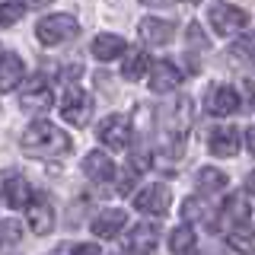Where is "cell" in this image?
<instances>
[{"label":"cell","instance_id":"cell-1","mask_svg":"<svg viewBox=\"0 0 255 255\" xmlns=\"http://www.w3.org/2000/svg\"><path fill=\"white\" fill-rule=\"evenodd\" d=\"M19 143H22V150H26L29 156H38V159L67 156L70 147H74L67 134H64L58 125H51V122H35V125H29Z\"/></svg>","mask_w":255,"mask_h":255},{"label":"cell","instance_id":"cell-2","mask_svg":"<svg viewBox=\"0 0 255 255\" xmlns=\"http://www.w3.org/2000/svg\"><path fill=\"white\" fill-rule=\"evenodd\" d=\"M77 35H80V22L70 13L45 16V19H38V26H35V38L42 45H64V42H74Z\"/></svg>","mask_w":255,"mask_h":255},{"label":"cell","instance_id":"cell-3","mask_svg":"<svg viewBox=\"0 0 255 255\" xmlns=\"http://www.w3.org/2000/svg\"><path fill=\"white\" fill-rule=\"evenodd\" d=\"M207 19H211V26H214L217 35H236V32H243L249 26V13L233 6V3H214L211 13H207Z\"/></svg>","mask_w":255,"mask_h":255},{"label":"cell","instance_id":"cell-4","mask_svg":"<svg viewBox=\"0 0 255 255\" xmlns=\"http://www.w3.org/2000/svg\"><path fill=\"white\" fill-rule=\"evenodd\" d=\"M61 118L70 122V125H77V128L90 125V118H93V96L77 90V86H70V90L64 93V99H61Z\"/></svg>","mask_w":255,"mask_h":255},{"label":"cell","instance_id":"cell-5","mask_svg":"<svg viewBox=\"0 0 255 255\" xmlns=\"http://www.w3.org/2000/svg\"><path fill=\"white\" fill-rule=\"evenodd\" d=\"M96 134H99V140L109 150H128V143H131V122L125 115H109V118H102Z\"/></svg>","mask_w":255,"mask_h":255},{"label":"cell","instance_id":"cell-6","mask_svg":"<svg viewBox=\"0 0 255 255\" xmlns=\"http://www.w3.org/2000/svg\"><path fill=\"white\" fill-rule=\"evenodd\" d=\"M19 106H22V112H32V115H42V112H48L54 106L51 86H48L45 77H32V83L19 96Z\"/></svg>","mask_w":255,"mask_h":255},{"label":"cell","instance_id":"cell-7","mask_svg":"<svg viewBox=\"0 0 255 255\" xmlns=\"http://www.w3.org/2000/svg\"><path fill=\"white\" fill-rule=\"evenodd\" d=\"M169 188L166 185H147V188H140L137 195H134V207L143 214H153V217H163L166 211H169Z\"/></svg>","mask_w":255,"mask_h":255},{"label":"cell","instance_id":"cell-8","mask_svg":"<svg viewBox=\"0 0 255 255\" xmlns=\"http://www.w3.org/2000/svg\"><path fill=\"white\" fill-rule=\"evenodd\" d=\"M204 109L211 112V115H233V112L239 109V93L233 90V86H227V83H217V86H211L204 96Z\"/></svg>","mask_w":255,"mask_h":255},{"label":"cell","instance_id":"cell-9","mask_svg":"<svg viewBox=\"0 0 255 255\" xmlns=\"http://www.w3.org/2000/svg\"><path fill=\"white\" fill-rule=\"evenodd\" d=\"M26 214H29L32 233H38V236L51 233V227H54V207H51V201H48V195H35V198H32V201L26 204Z\"/></svg>","mask_w":255,"mask_h":255},{"label":"cell","instance_id":"cell-10","mask_svg":"<svg viewBox=\"0 0 255 255\" xmlns=\"http://www.w3.org/2000/svg\"><path fill=\"white\" fill-rule=\"evenodd\" d=\"M125 223H128V214L122 207H109V211H102V214L93 217L90 230H93V236H99V239H115L125 230Z\"/></svg>","mask_w":255,"mask_h":255},{"label":"cell","instance_id":"cell-11","mask_svg":"<svg viewBox=\"0 0 255 255\" xmlns=\"http://www.w3.org/2000/svg\"><path fill=\"white\" fill-rule=\"evenodd\" d=\"M159 243V227L156 223H137L128 233V252L131 255H150Z\"/></svg>","mask_w":255,"mask_h":255},{"label":"cell","instance_id":"cell-12","mask_svg":"<svg viewBox=\"0 0 255 255\" xmlns=\"http://www.w3.org/2000/svg\"><path fill=\"white\" fill-rule=\"evenodd\" d=\"M137 35L147 45H169L172 35H175V26H172V19H156V16H147V19H140Z\"/></svg>","mask_w":255,"mask_h":255},{"label":"cell","instance_id":"cell-13","mask_svg":"<svg viewBox=\"0 0 255 255\" xmlns=\"http://www.w3.org/2000/svg\"><path fill=\"white\" fill-rule=\"evenodd\" d=\"M249 201H246L243 195H230L227 201H223L220 214H217V223H214V230L217 227H243L246 220H249Z\"/></svg>","mask_w":255,"mask_h":255},{"label":"cell","instance_id":"cell-14","mask_svg":"<svg viewBox=\"0 0 255 255\" xmlns=\"http://www.w3.org/2000/svg\"><path fill=\"white\" fill-rule=\"evenodd\" d=\"M182 86V70L175 67V64L163 61L156 64V67H150V90L153 93H172Z\"/></svg>","mask_w":255,"mask_h":255},{"label":"cell","instance_id":"cell-15","mask_svg":"<svg viewBox=\"0 0 255 255\" xmlns=\"http://www.w3.org/2000/svg\"><path fill=\"white\" fill-rule=\"evenodd\" d=\"M83 172H86V179H93V182H112V179L118 175L115 163H112L109 153H102V150H93V153H86V159H83Z\"/></svg>","mask_w":255,"mask_h":255},{"label":"cell","instance_id":"cell-16","mask_svg":"<svg viewBox=\"0 0 255 255\" xmlns=\"http://www.w3.org/2000/svg\"><path fill=\"white\" fill-rule=\"evenodd\" d=\"M22 74H26V67H22V58L19 54H13V51H6V54H0V93H10L19 86V80Z\"/></svg>","mask_w":255,"mask_h":255},{"label":"cell","instance_id":"cell-17","mask_svg":"<svg viewBox=\"0 0 255 255\" xmlns=\"http://www.w3.org/2000/svg\"><path fill=\"white\" fill-rule=\"evenodd\" d=\"M207 150H211L214 156H236L239 153V134L233 131V128H217V131L211 134V140H207Z\"/></svg>","mask_w":255,"mask_h":255},{"label":"cell","instance_id":"cell-18","mask_svg":"<svg viewBox=\"0 0 255 255\" xmlns=\"http://www.w3.org/2000/svg\"><path fill=\"white\" fill-rule=\"evenodd\" d=\"M29 198H32V185L22 175H6V182H3V201L10 204V207H26L29 204Z\"/></svg>","mask_w":255,"mask_h":255},{"label":"cell","instance_id":"cell-19","mask_svg":"<svg viewBox=\"0 0 255 255\" xmlns=\"http://www.w3.org/2000/svg\"><path fill=\"white\" fill-rule=\"evenodd\" d=\"M128 51V45H125V38L122 35H96L93 38V58L96 61H115L118 54H125Z\"/></svg>","mask_w":255,"mask_h":255},{"label":"cell","instance_id":"cell-20","mask_svg":"<svg viewBox=\"0 0 255 255\" xmlns=\"http://www.w3.org/2000/svg\"><path fill=\"white\" fill-rule=\"evenodd\" d=\"M227 243L230 249H236L239 255H255V227H236L227 233Z\"/></svg>","mask_w":255,"mask_h":255},{"label":"cell","instance_id":"cell-21","mask_svg":"<svg viewBox=\"0 0 255 255\" xmlns=\"http://www.w3.org/2000/svg\"><path fill=\"white\" fill-rule=\"evenodd\" d=\"M150 67H153V64H150V54L147 51H131L125 58V64H122V77L125 80H140Z\"/></svg>","mask_w":255,"mask_h":255},{"label":"cell","instance_id":"cell-22","mask_svg":"<svg viewBox=\"0 0 255 255\" xmlns=\"http://www.w3.org/2000/svg\"><path fill=\"white\" fill-rule=\"evenodd\" d=\"M191 249H195V230L188 223H182V227H175L169 233V252L172 255H191Z\"/></svg>","mask_w":255,"mask_h":255},{"label":"cell","instance_id":"cell-23","mask_svg":"<svg viewBox=\"0 0 255 255\" xmlns=\"http://www.w3.org/2000/svg\"><path fill=\"white\" fill-rule=\"evenodd\" d=\"M195 185L201 191H220V188H227V172L214 169V166H204V169H198V175H195Z\"/></svg>","mask_w":255,"mask_h":255},{"label":"cell","instance_id":"cell-24","mask_svg":"<svg viewBox=\"0 0 255 255\" xmlns=\"http://www.w3.org/2000/svg\"><path fill=\"white\" fill-rule=\"evenodd\" d=\"M182 220L185 223L211 220V207L204 204V198H185V204H182Z\"/></svg>","mask_w":255,"mask_h":255},{"label":"cell","instance_id":"cell-25","mask_svg":"<svg viewBox=\"0 0 255 255\" xmlns=\"http://www.w3.org/2000/svg\"><path fill=\"white\" fill-rule=\"evenodd\" d=\"M188 125H191V99H179L175 102V112H172V131L185 134Z\"/></svg>","mask_w":255,"mask_h":255},{"label":"cell","instance_id":"cell-26","mask_svg":"<svg viewBox=\"0 0 255 255\" xmlns=\"http://www.w3.org/2000/svg\"><path fill=\"white\" fill-rule=\"evenodd\" d=\"M22 3H0V26H16L22 19Z\"/></svg>","mask_w":255,"mask_h":255},{"label":"cell","instance_id":"cell-27","mask_svg":"<svg viewBox=\"0 0 255 255\" xmlns=\"http://www.w3.org/2000/svg\"><path fill=\"white\" fill-rule=\"evenodd\" d=\"M128 166H131L134 172H147V166H150V153H147V150H140L137 156H131V159H128Z\"/></svg>","mask_w":255,"mask_h":255},{"label":"cell","instance_id":"cell-28","mask_svg":"<svg viewBox=\"0 0 255 255\" xmlns=\"http://www.w3.org/2000/svg\"><path fill=\"white\" fill-rule=\"evenodd\" d=\"M137 175H140V172H134L131 166H128V169H125V175H122V185H118V188H122L125 195H131V188L137 185Z\"/></svg>","mask_w":255,"mask_h":255},{"label":"cell","instance_id":"cell-29","mask_svg":"<svg viewBox=\"0 0 255 255\" xmlns=\"http://www.w3.org/2000/svg\"><path fill=\"white\" fill-rule=\"evenodd\" d=\"M236 48H239L243 54H255V32H252V35H246V38H239Z\"/></svg>","mask_w":255,"mask_h":255},{"label":"cell","instance_id":"cell-30","mask_svg":"<svg viewBox=\"0 0 255 255\" xmlns=\"http://www.w3.org/2000/svg\"><path fill=\"white\" fill-rule=\"evenodd\" d=\"M3 239H10V243H16V239H19V227H16V220H6V227H3Z\"/></svg>","mask_w":255,"mask_h":255},{"label":"cell","instance_id":"cell-31","mask_svg":"<svg viewBox=\"0 0 255 255\" xmlns=\"http://www.w3.org/2000/svg\"><path fill=\"white\" fill-rule=\"evenodd\" d=\"M74 255H99V246H93V243H83V246H77Z\"/></svg>","mask_w":255,"mask_h":255},{"label":"cell","instance_id":"cell-32","mask_svg":"<svg viewBox=\"0 0 255 255\" xmlns=\"http://www.w3.org/2000/svg\"><path fill=\"white\" fill-rule=\"evenodd\" d=\"M22 6H32V10H42V6H51V0H22Z\"/></svg>","mask_w":255,"mask_h":255},{"label":"cell","instance_id":"cell-33","mask_svg":"<svg viewBox=\"0 0 255 255\" xmlns=\"http://www.w3.org/2000/svg\"><path fill=\"white\" fill-rule=\"evenodd\" d=\"M246 147L255 153V128H249V131H246Z\"/></svg>","mask_w":255,"mask_h":255},{"label":"cell","instance_id":"cell-34","mask_svg":"<svg viewBox=\"0 0 255 255\" xmlns=\"http://www.w3.org/2000/svg\"><path fill=\"white\" fill-rule=\"evenodd\" d=\"M51 255H74V246H67V243H61L58 249H54Z\"/></svg>","mask_w":255,"mask_h":255},{"label":"cell","instance_id":"cell-35","mask_svg":"<svg viewBox=\"0 0 255 255\" xmlns=\"http://www.w3.org/2000/svg\"><path fill=\"white\" fill-rule=\"evenodd\" d=\"M246 191H249V195H255V169L249 172V179H246Z\"/></svg>","mask_w":255,"mask_h":255},{"label":"cell","instance_id":"cell-36","mask_svg":"<svg viewBox=\"0 0 255 255\" xmlns=\"http://www.w3.org/2000/svg\"><path fill=\"white\" fill-rule=\"evenodd\" d=\"M140 3H147V6H163V3H169V0H140Z\"/></svg>","mask_w":255,"mask_h":255},{"label":"cell","instance_id":"cell-37","mask_svg":"<svg viewBox=\"0 0 255 255\" xmlns=\"http://www.w3.org/2000/svg\"><path fill=\"white\" fill-rule=\"evenodd\" d=\"M0 243H3V227H0Z\"/></svg>","mask_w":255,"mask_h":255},{"label":"cell","instance_id":"cell-38","mask_svg":"<svg viewBox=\"0 0 255 255\" xmlns=\"http://www.w3.org/2000/svg\"><path fill=\"white\" fill-rule=\"evenodd\" d=\"M188 3H198V0H188Z\"/></svg>","mask_w":255,"mask_h":255},{"label":"cell","instance_id":"cell-39","mask_svg":"<svg viewBox=\"0 0 255 255\" xmlns=\"http://www.w3.org/2000/svg\"><path fill=\"white\" fill-rule=\"evenodd\" d=\"M0 54H3V51H0Z\"/></svg>","mask_w":255,"mask_h":255}]
</instances>
